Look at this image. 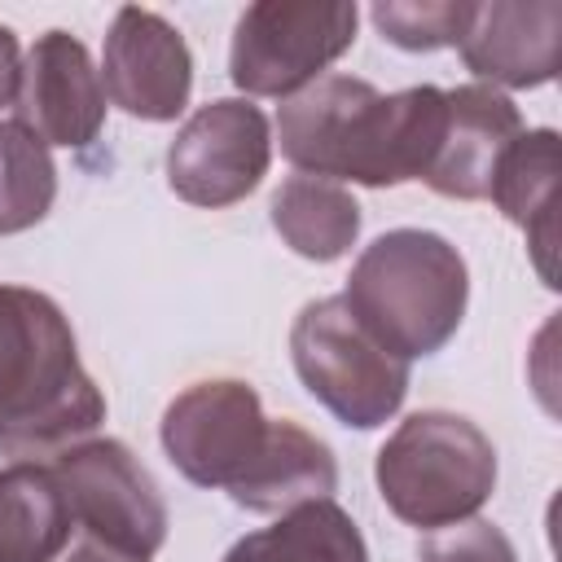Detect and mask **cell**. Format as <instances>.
Wrapping results in <instances>:
<instances>
[{"label":"cell","instance_id":"1","mask_svg":"<svg viewBox=\"0 0 562 562\" xmlns=\"http://www.w3.org/2000/svg\"><path fill=\"white\" fill-rule=\"evenodd\" d=\"M167 461L193 487H220L250 514H285L334 501L338 461L325 439L285 417H263L259 391L241 378L184 386L158 426Z\"/></svg>","mask_w":562,"mask_h":562},{"label":"cell","instance_id":"22","mask_svg":"<svg viewBox=\"0 0 562 562\" xmlns=\"http://www.w3.org/2000/svg\"><path fill=\"white\" fill-rule=\"evenodd\" d=\"M57 562H140V558H123V553H114V549H101V544L83 540V544H75L70 553H61Z\"/></svg>","mask_w":562,"mask_h":562},{"label":"cell","instance_id":"5","mask_svg":"<svg viewBox=\"0 0 562 562\" xmlns=\"http://www.w3.org/2000/svg\"><path fill=\"white\" fill-rule=\"evenodd\" d=\"M373 479L400 522L417 531H448L492 501L496 443L461 413L422 408L378 448Z\"/></svg>","mask_w":562,"mask_h":562},{"label":"cell","instance_id":"20","mask_svg":"<svg viewBox=\"0 0 562 562\" xmlns=\"http://www.w3.org/2000/svg\"><path fill=\"white\" fill-rule=\"evenodd\" d=\"M417 562H518V553L496 522L470 518V522H457L448 531H435L417 549Z\"/></svg>","mask_w":562,"mask_h":562},{"label":"cell","instance_id":"14","mask_svg":"<svg viewBox=\"0 0 562 562\" xmlns=\"http://www.w3.org/2000/svg\"><path fill=\"white\" fill-rule=\"evenodd\" d=\"M509 224L527 233V246L536 255V268L544 285L553 281V202H558V132L553 127H531L518 132V140L505 149L492 193H487Z\"/></svg>","mask_w":562,"mask_h":562},{"label":"cell","instance_id":"7","mask_svg":"<svg viewBox=\"0 0 562 562\" xmlns=\"http://www.w3.org/2000/svg\"><path fill=\"white\" fill-rule=\"evenodd\" d=\"M356 4L347 0H259L233 26L228 79L246 97L290 101L356 44Z\"/></svg>","mask_w":562,"mask_h":562},{"label":"cell","instance_id":"10","mask_svg":"<svg viewBox=\"0 0 562 562\" xmlns=\"http://www.w3.org/2000/svg\"><path fill=\"white\" fill-rule=\"evenodd\" d=\"M101 88L123 114L171 123L193 92V53L162 13L123 4L105 31Z\"/></svg>","mask_w":562,"mask_h":562},{"label":"cell","instance_id":"17","mask_svg":"<svg viewBox=\"0 0 562 562\" xmlns=\"http://www.w3.org/2000/svg\"><path fill=\"white\" fill-rule=\"evenodd\" d=\"M224 562H369L356 518L334 501L285 509L272 527L241 536Z\"/></svg>","mask_w":562,"mask_h":562},{"label":"cell","instance_id":"4","mask_svg":"<svg viewBox=\"0 0 562 562\" xmlns=\"http://www.w3.org/2000/svg\"><path fill=\"white\" fill-rule=\"evenodd\" d=\"M342 303L400 360L435 356L461 329L470 268L461 250L430 228H391L351 263Z\"/></svg>","mask_w":562,"mask_h":562},{"label":"cell","instance_id":"21","mask_svg":"<svg viewBox=\"0 0 562 562\" xmlns=\"http://www.w3.org/2000/svg\"><path fill=\"white\" fill-rule=\"evenodd\" d=\"M18 75H22V48H18V35L0 22V110L13 105V97H18Z\"/></svg>","mask_w":562,"mask_h":562},{"label":"cell","instance_id":"18","mask_svg":"<svg viewBox=\"0 0 562 562\" xmlns=\"http://www.w3.org/2000/svg\"><path fill=\"white\" fill-rule=\"evenodd\" d=\"M57 198V162L22 123H0V237L35 228Z\"/></svg>","mask_w":562,"mask_h":562},{"label":"cell","instance_id":"9","mask_svg":"<svg viewBox=\"0 0 562 562\" xmlns=\"http://www.w3.org/2000/svg\"><path fill=\"white\" fill-rule=\"evenodd\" d=\"M272 162V132L255 101L220 97L198 105L167 145V184L189 206H233L259 189Z\"/></svg>","mask_w":562,"mask_h":562},{"label":"cell","instance_id":"19","mask_svg":"<svg viewBox=\"0 0 562 562\" xmlns=\"http://www.w3.org/2000/svg\"><path fill=\"white\" fill-rule=\"evenodd\" d=\"M474 18L470 0H378L373 4V26L382 40L408 53H435V48H457L465 26Z\"/></svg>","mask_w":562,"mask_h":562},{"label":"cell","instance_id":"11","mask_svg":"<svg viewBox=\"0 0 562 562\" xmlns=\"http://www.w3.org/2000/svg\"><path fill=\"white\" fill-rule=\"evenodd\" d=\"M13 110L31 136L61 149H88L105 127V88L83 40L44 31L22 57Z\"/></svg>","mask_w":562,"mask_h":562},{"label":"cell","instance_id":"16","mask_svg":"<svg viewBox=\"0 0 562 562\" xmlns=\"http://www.w3.org/2000/svg\"><path fill=\"white\" fill-rule=\"evenodd\" d=\"M268 220L277 237L312 263L342 259L360 237V202L342 184L321 176L281 180V189L268 202Z\"/></svg>","mask_w":562,"mask_h":562},{"label":"cell","instance_id":"3","mask_svg":"<svg viewBox=\"0 0 562 562\" xmlns=\"http://www.w3.org/2000/svg\"><path fill=\"white\" fill-rule=\"evenodd\" d=\"M105 422V395L79 364L66 312L0 281V457H57Z\"/></svg>","mask_w":562,"mask_h":562},{"label":"cell","instance_id":"12","mask_svg":"<svg viewBox=\"0 0 562 562\" xmlns=\"http://www.w3.org/2000/svg\"><path fill=\"white\" fill-rule=\"evenodd\" d=\"M443 97H448L443 136L422 184L435 189L439 198L479 202L492 193V176L505 149L518 140L522 114L501 88H487V83L443 88Z\"/></svg>","mask_w":562,"mask_h":562},{"label":"cell","instance_id":"15","mask_svg":"<svg viewBox=\"0 0 562 562\" xmlns=\"http://www.w3.org/2000/svg\"><path fill=\"white\" fill-rule=\"evenodd\" d=\"M75 536V518L53 465H0V562H57Z\"/></svg>","mask_w":562,"mask_h":562},{"label":"cell","instance_id":"6","mask_svg":"<svg viewBox=\"0 0 562 562\" xmlns=\"http://www.w3.org/2000/svg\"><path fill=\"white\" fill-rule=\"evenodd\" d=\"M290 360L303 391L347 430H378L408 395V360L391 356L342 303V294L312 299L290 325Z\"/></svg>","mask_w":562,"mask_h":562},{"label":"cell","instance_id":"8","mask_svg":"<svg viewBox=\"0 0 562 562\" xmlns=\"http://www.w3.org/2000/svg\"><path fill=\"white\" fill-rule=\"evenodd\" d=\"M53 474L66 492L75 531L123 558L149 562L167 540V505L154 474L123 439H79L57 452Z\"/></svg>","mask_w":562,"mask_h":562},{"label":"cell","instance_id":"2","mask_svg":"<svg viewBox=\"0 0 562 562\" xmlns=\"http://www.w3.org/2000/svg\"><path fill=\"white\" fill-rule=\"evenodd\" d=\"M448 97L435 83L378 92L356 75H321L277 110L281 154L299 176L391 189L422 180L443 136Z\"/></svg>","mask_w":562,"mask_h":562},{"label":"cell","instance_id":"13","mask_svg":"<svg viewBox=\"0 0 562 562\" xmlns=\"http://www.w3.org/2000/svg\"><path fill=\"white\" fill-rule=\"evenodd\" d=\"M457 48L465 70L487 79V88H544L558 75L562 4H474V18Z\"/></svg>","mask_w":562,"mask_h":562}]
</instances>
